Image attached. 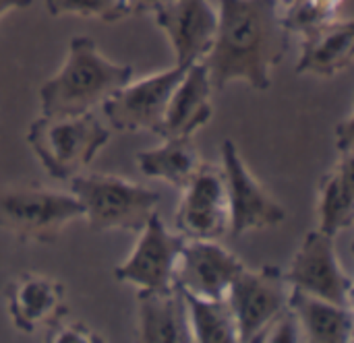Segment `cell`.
<instances>
[{
	"label": "cell",
	"instance_id": "cell-23",
	"mask_svg": "<svg viewBox=\"0 0 354 343\" xmlns=\"http://www.w3.org/2000/svg\"><path fill=\"white\" fill-rule=\"evenodd\" d=\"M46 342L50 343H104L106 340L102 335H97L95 331H91L89 327H85L83 323L75 321V323H66V317L60 319L58 323L48 327V335Z\"/></svg>",
	"mask_w": 354,
	"mask_h": 343
},
{
	"label": "cell",
	"instance_id": "cell-22",
	"mask_svg": "<svg viewBox=\"0 0 354 343\" xmlns=\"http://www.w3.org/2000/svg\"><path fill=\"white\" fill-rule=\"evenodd\" d=\"M46 8L52 17L79 14L104 23H116L135 12L133 0H46Z\"/></svg>",
	"mask_w": 354,
	"mask_h": 343
},
{
	"label": "cell",
	"instance_id": "cell-1",
	"mask_svg": "<svg viewBox=\"0 0 354 343\" xmlns=\"http://www.w3.org/2000/svg\"><path fill=\"white\" fill-rule=\"evenodd\" d=\"M218 29L201 64L212 91L245 81L255 91L272 87V70L288 50V31L276 0H218Z\"/></svg>",
	"mask_w": 354,
	"mask_h": 343
},
{
	"label": "cell",
	"instance_id": "cell-16",
	"mask_svg": "<svg viewBox=\"0 0 354 343\" xmlns=\"http://www.w3.org/2000/svg\"><path fill=\"white\" fill-rule=\"evenodd\" d=\"M137 304H139V340L141 342H193L187 302L176 284L162 288V290H139Z\"/></svg>",
	"mask_w": 354,
	"mask_h": 343
},
{
	"label": "cell",
	"instance_id": "cell-8",
	"mask_svg": "<svg viewBox=\"0 0 354 343\" xmlns=\"http://www.w3.org/2000/svg\"><path fill=\"white\" fill-rule=\"evenodd\" d=\"M290 288L305 294L353 306L354 286L351 275L342 269L336 253V236L313 230L305 236L301 248L292 257L288 271H284Z\"/></svg>",
	"mask_w": 354,
	"mask_h": 343
},
{
	"label": "cell",
	"instance_id": "cell-3",
	"mask_svg": "<svg viewBox=\"0 0 354 343\" xmlns=\"http://www.w3.org/2000/svg\"><path fill=\"white\" fill-rule=\"evenodd\" d=\"M68 190L93 232H141L162 199L158 190L114 174H77L68 178Z\"/></svg>",
	"mask_w": 354,
	"mask_h": 343
},
{
	"label": "cell",
	"instance_id": "cell-18",
	"mask_svg": "<svg viewBox=\"0 0 354 343\" xmlns=\"http://www.w3.org/2000/svg\"><path fill=\"white\" fill-rule=\"evenodd\" d=\"M288 306L295 313L303 340L313 343H353L354 311L297 288H290Z\"/></svg>",
	"mask_w": 354,
	"mask_h": 343
},
{
	"label": "cell",
	"instance_id": "cell-6",
	"mask_svg": "<svg viewBox=\"0 0 354 343\" xmlns=\"http://www.w3.org/2000/svg\"><path fill=\"white\" fill-rule=\"evenodd\" d=\"M290 284L284 271L274 265L259 269L245 267L226 294L239 327V342L259 343L270 323L288 308Z\"/></svg>",
	"mask_w": 354,
	"mask_h": 343
},
{
	"label": "cell",
	"instance_id": "cell-21",
	"mask_svg": "<svg viewBox=\"0 0 354 343\" xmlns=\"http://www.w3.org/2000/svg\"><path fill=\"white\" fill-rule=\"evenodd\" d=\"M180 288V286H178ZM187 302L193 342L199 343H236L239 327L228 298H201L183 290Z\"/></svg>",
	"mask_w": 354,
	"mask_h": 343
},
{
	"label": "cell",
	"instance_id": "cell-7",
	"mask_svg": "<svg viewBox=\"0 0 354 343\" xmlns=\"http://www.w3.org/2000/svg\"><path fill=\"white\" fill-rule=\"evenodd\" d=\"M222 170L228 195V234L241 238L253 230H266L282 224L288 213L272 197V193L251 174L243 161L239 147L226 139L222 143Z\"/></svg>",
	"mask_w": 354,
	"mask_h": 343
},
{
	"label": "cell",
	"instance_id": "cell-20",
	"mask_svg": "<svg viewBox=\"0 0 354 343\" xmlns=\"http://www.w3.org/2000/svg\"><path fill=\"white\" fill-rule=\"evenodd\" d=\"M141 172L149 178H162L178 190H185L201 166L193 137H170L156 149L137 153Z\"/></svg>",
	"mask_w": 354,
	"mask_h": 343
},
{
	"label": "cell",
	"instance_id": "cell-11",
	"mask_svg": "<svg viewBox=\"0 0 354 343\" xmlns=\"http://www.w3.org/2000/svg\"><path fill=\"white\" fill-rule=\"evenodd\" d=\"M185 242L187 240L180 234H172L166 228L156 211L141 230V238L131 257L116 267L114 277L118 282L133 284L139 290H162L174 286V273Z\"/></svg>",
	"mask_w": 354,
	"mask_h": 343
},
{
	"label": "cell",
	"instance_id": "cell-15",
	"mask_svg": "<svg viewBox=\"0 0 354 343\" xmlns=\"http://www.w3.org/2000/svg\"><path fill=\"white\" fill-rule=\"evenodd\" d=\"M212 83L207 77V68L201 62H195L187 68V72L174 87L158 137H193V133H197L212 120Z\"/></svg>",
	"mask_w": 354,
	"mask_h": 343
},
{
	"label": "cell",
	"instance_id": "cell-2",
	"mask_svg": "<svg viewBox=\"0 0 354 343\" xmlns=\"http://www.w3.org/2000/svg\"><path fill=\"white\" fill-rule=\"evenodd\" d=\"M133 77L131 64L106 58L87 35L68 41L66 58L56 75L39 87L41 116H79L91 112Z\"/></svg>",
	"mask_w": 354,
	"mask_h": 343
},
{
	"label": "cell",
	"instance_id": "cell-28",
	"mask_svg": "<svg viewBox=\"0 0 354 343\" xmlns=\"http://www.w3.org/2000/svg\"><path fill=\"white\" fill-rule=\"evenodd\" d=\"M164 0H135V12H149L158 8Z\"/></svg>",
	"mask_w": 354,
	"mask_h": 343
},
{
	"label": "cell",
	"instance_id": "cell-4",
	"mask_svg": "<svg viewBox=\"0 0 354 343\" xmlns=\"http://www.w3.org/2000/svg\"><path fill=\"white\" fill-rule=\"evenodd\" d=\"M110 141V133L91 114L39 116L27 128V143L44 170L56 180H68L83 172L97 151Z\"/></svg>",
	"mask_w": 354,
	"mask_h": 343
},
{
	"label": "cell",
	"instance_id": "cell-5",
	"mask_svg": "<svg viewBox=\"0 0 354 343\" xmlns=\"http://www.w3.org/2000/svg\"><path fill=\"white\" fill-rule=\"evenodd\" d=\"M79 217H83V207L73 193H60L35 182L0 188V230L19 242L52 244Z\"/></svg>",
	"mask_w": 354,
	"mask_h": 343
},
{
	"label": "cell",
	"instance_id": "cell-25",
	"mask_svg": "<svg viewBox=\"0 0 354 343\" xmlns=\"http://www.w3.org/2000/svg\"><path fill=\"white\" fill-rule=\"evenodd\" d=\"M336 149L340 155H353L354 151V116H346L336 126Z\"/></svg>",
	"mask_w": 354,
	"mask_h": 343
},
{
	"label": "cell",
	"instance_id": "cell-13",
	"mask_svg": "<svg viewBox=\"0 0 354 343\" xmlns=\"http://www.w3.org/2000/svg\"><path fill=\"white\" fill-rule=\"evenodd\" d=\"M247 265L216 240H187L174 284L201 298H226L230 284Z\"/></svg>",
	"mask_w": 354,
	"mask_h": 343
},
{
	"label": "cell",
	"instance_id": "cell-24",
	"mask_svg": "<svg viewBox=\"0 0 354 343\" xmlns=\"http://www.w3.org/2000/svg\"><path fill=\"white\" fill-rule=\"evenodd\" d=\"M299 343L305 342L303 340V331H301V325L295 317V313L290 311V306L280 313L272 323L270 327L263 331V335L259 337V343Z\"/></svg>",
	"mask_w": 354,
	"mask_h": 343
},
{
	"label": "cell",
	"instance_id": "cell-10",
	"mask_svg": "<svg viewBox=\"0 0 354 343\" xmlns=\"http://www.w3.org/2000/svg\"><path fill=\"white\" fill-rule=\"evenodd\" d=\"M176 209V230L185 240H220L228 234V195L224 170L201 161L197 174L183 190Z\"/></svg>",
	"mask_w": 354,
	"mask_h": 343
},
{
	"label": "cell",
	"instance_id": "cell-19",
	"mask_svg": "<svg viewBox=\"0 0 354 343\" xmlns=\"http://www.w3.org/2000/svg\"><path fill=\"white\" fill-rule=\"evenodd\" d=\"M354 224L353 155H340L338 164L319 180L317 230L338 236Z\"/></svg>",
	"mask_w": 354,
	"mask_h": 343
},
{
	"label": "cell",
	"instance_id": "cell-14",
	"mask_svg": "<svg viewBox=\"0 0 354 343\" xmlns=\"http://www.w3.org/2000/svg\"><path fill=\"white\" fill-rule=\"evenodd\" d=\"M12 325L23 333L50 327L68 317L64 306V286L52 277L37 273H21L6 284L4 290Z\"/></svg>",
	"mask_w": 354,
	"mask_h": 343
},
{
	"label": "cell",
	"instance_id": "cell-30",
	"mask_svg": "<svg viewBox=\"0 0 354 343\" xmlns=\"http://www.w3.org/2000/svg\"><path fill=\"white\" fill-rule=\"evenodd\" d=\"M133 4H135V0H133Z\"/></svg>",
	"mask_w": 354,
	"mask_h": 343
},
{
	"label": "cell",
	"instance_id": "cell-17",
	"mask_svg": "<svg viewBox=\"0 0 354 343\" xmlns=\"http://www.w3.org/2000/svg\"><path fill=\"white\" fill-rule=\"evenodd\" d=\"M354 62V23L336 17L334 21L303 35L297 75L334 77Z\"/></svg>",
	"mask_w": 354,
	"mask_h": 343
},
{
	"label": "cell",
	"instance_id": "cell-26",
	"mask_svg": "<svg viewBox=\"0 0 354 343\" xmlns=\"http://www.w3.org/2000/svg\"><path fill=\"white\" fill-rule=\"evenodd\" d=\"M307 2H309L313 8H317L322 14L334 19V17H338V8L342 6L344 0H307Z\"/></svg>",
	"mask_w": 354,
	"mask_h": 343
},
{
	"label": "cell",
	"instance_id": "cell-9",
	"mask_svg": "<svg viewBox=\"0 0 354 343\" xmlns=\"http://www.w3.org/2000/svg\"><path fill=\"white\" fill-rule=\"evenodd\" d=\"M189 66L145 77L137 83H127L104 99V114L112 128L122 133L149 130L158 135L164 120L168 99Z\"/></svg>",
	"mask_w": 354,
	"mask_h": 343
},
{
	"label": "cell",
	"instance_id": "cell-29",
	"mask_svg": "<svg viewBox=\"0 0 354 343\" xmlns=\"http://www.w3.org/2000/svg\"><path fill=\"white\" fill-rule=\"evenodd\" d=\"M295 2H299V0H276V4H278V10L282 12V10H286V8H290Z\"/></svg>",
	"mask_w": 354,
	"mask_h": 343
},
{
	"label": "cell",
	"instance_id": "cell-12",
	"mask_svg": "<svg viewBox=\"0 0 354 343\" xmlns=\"http://www.w3.org/2000/svg\"><path fill=\"white\" fill-rule=\"evenodd\" d=\"M151 12L156 25L168 35L176 66L203 60L218 29V8L209 0H164Z\"/></svg>",
	"mask_w": 354,
	"mask_h": 343
},
{
	"label": "cell",
	"instance_id": "cell-27",
	"mask_svg": "<svg viewBox=\"0 0 354 343\" xmlns=\"http://www.w3.org/2000/svg\"><path fill=\"white\" fill-rule=\"evenodd\" d=\"M33 0H0V19L10 12V10H17V8H29Z\"/></svg>",
	"mask_w": 354,
	"mask_h": 343
}]
</instances>
